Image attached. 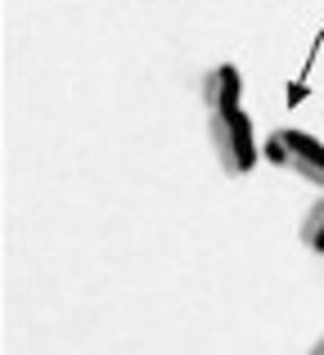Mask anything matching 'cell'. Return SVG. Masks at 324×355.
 Segmentation results:
<instances>
[{
    "mask_svg": "<svg viewBox=\"0 0 324 355\" xmlns=\"http://www.w3.org/2000/svg\"><path fill=\"white\" fill-rule=\"evenodd\" d=\"M266 157H271V162H280V166H284V135H280V130H275V135L266 139Z\"/></svg>",
    "mask_w": 324,
    "mask_h": 355,
    "instance_id": "5",
    "label": "cell"
},
{
    "mask_svg": "<svg viewBox=\"0 0 324 355\" xmlns=\"http://www.w3.org/2000/svg\"><path fill=\"white\" fill-rule=\"evenodd\" d=\"M302 243H307L311 252H324V198L307 211V220H302Z\"/></svg>",
    "mask_w": 324,
    "mask_h": 355,
    "instance_id": "4",
    "label": "cell"
},
{
    "mask_svg": "<svg viewBox=\"0 0 324 355\" xmlns=\"http://www.w3.org/2000/svg\"><path fill=\"white\" fill-rule=\"evenodd\" d=\"M316 351H320V355H324V338H320V342H316Z\"/></svg>",
    "mask_w": 324,
    "mask_h": 355,
    "instance_id": "6",
    "label": "cell"
},
{
    "mask_svg": "<svg viewBox=\"0 0 324 355\" xmlns=\"http://www.w3.org/2000/svg\"><path fill=\"white\" fill-rule=\"evenodd\" d=\"M239 95H244V77H239L235 63H221V68L207 72V81H203L207 108H239Z\"/></svg>",
    "mask_w": 324,
    "mask_h": 355,
    "instance_id": "3",
    "label": "cell"
},
{
    "mask_svg": "<svg viewBox=\"0 0 324 355\" xmlns=\"http://www.w3.org/2000/svg\"><path fill=\"white\" fill-rule=\"evenodd\" d=\"M280 135H284V166H293L302 180L324 189V144L311 139L307 130H280Z\"/></svg>",
    "mask_w": 324,
    "mask_h": 355,
    "instance_id": "2",
    "label": "cell"
},
{
    "mask_svg": "<svg viewBox=\"0 0 324 355\" xmlns=\"http://www.w3.org/2000/svg\"><path fill=\"white\" fill-rule=\"evenodd\" d=\"M212 148H216L221 166H225L230 175H244L253 171L257 162V139H253V126H248L244 108H212Z\"/></svg>",
    "mask_w": 324,
    "mask_h": 355,
    "instance_id": "1",
    "label": "cell"
}]
</instances>
